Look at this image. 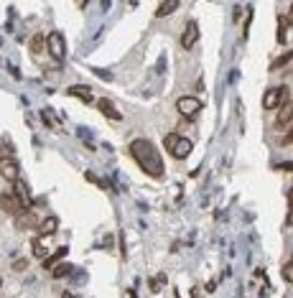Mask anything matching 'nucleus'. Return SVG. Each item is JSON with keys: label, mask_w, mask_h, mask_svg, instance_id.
<instances>
[{"label": "nucleus", "mask_w": 293, "mask_h": 298, "mask_svg": "<svg viewBox=\"0 0 293 298\" xmlns=\"http://www.w3.org/2000/svg\"><path fill=\"white\" fill-rule=\"evenodd\" d=\"M0 176L5 181H18V161L13 156H0Z\"/></svg>", "instance_id": "obj_4"}, {"label": "nucleus", "mask_w": 293, "mask_h": 298, "mask_svg": "<svg viewBox=\"0 0 293 298\" xmlns=\"http://www.w3.org/2000/svg\"><path fill=\"white\" fill-rule=\"evenodd\" d=\"M130 156L135 158V163L140 166L143 173H148L151 178H161L163 176V161H161L158 148L148 140V138H138L130 143Z\"/></svg>", "instance_id": "obj_1"}, {"label": "nucleus", "mask_w": 293, "mask_h": 298, "mask_svg": "<svg viewBox=\"0 0 293 298\" xmlns=\"http://www.w3.org/2000/svg\"><path fill=\"white\" fill-rule=\"evenodd\" d=\"M283 278H286V283H291V280H293V265H291V263H286V265H283Z\"/></svg>", "instance_id": "obj_22"}, {"label": "nucleus", "mask_w": 293, "mask_h": 298, "mask_svg": "<svg viewBox=\"0 0 293 298\" xmlns=\"http://www.w3.org/2000/svg\"><path fill=\"white\" fill-rule=\"evenodd\" d=\"M51 273H54L56 280H59V278H64V275H69V273H71V263H59Z\"/></svg>", "instance_id": "obj_17"}, {"label": "nucleus", "mask_w": 293, "mask_h": 298, "mask_svg": "<svg viewBox=\"0 0 293 298\" xmlns=\"http://www.w3.org/2000/svg\"><path fill=\"white\" fill-rule=\"evenodd\" d=\"M43 43H46V38H43L41 33H36V36L31 38V51H33V54H41V49H43Z\"/></svg>", "instance_id": "obj_18"}, {"label": "nucleus", "mask_w": 293, "mask_h": 298, "mask_svg": "<svg viewBox=\"0 0 293 298\" xmlns=\"http://www.w3.org/2000/svg\"><path fill=\"white\" fill-rule=\"evenodd\" d=\"M62 298H74V296H71V293H64V296H62Z\"/></svg>", "instance_id": "obj_25"}, {"label": "nucleus", "mask_w": 293, "mask_h": 298, "mask_svg": "<svg viewBox=\"0 0 293 298\" xmlns=\"http://www.w3.org/2000/svg\"><path fill=\"white\" fill-rule=\"evenodd\" d=\"M196 41H199V26H196V21H189L181 33V49H186V51L194 49Z\"/></svg>", "instance_id": "obj_7"}, {"label": "nucleus", "mask_w": 293, "mask_h": 298, "mask_svg": "<svg viewBox=\"0 0 293 298\" xmlns=\"http://www.w3.org/2000/svg\"><path fill=\"white\" fill-rule=\"evenodd\" d=\"M69 95H71V97H79L82 102H87V105H92V102H95L92 89H90V87H84V84H74V87H69Z\"/></svg>", "instance_id": "obj_11"}, {"label": "nucleus", "mask_w": 293, "mask_h": 298, "mask_svg": "<svg viewBox=\"0 0 293 298\" xmlns=\"http://www.w3.org/2000/svg\"><path fill=\"white\" fill-rule=\"evenodd\" d=\"M97 107H99V112L105 115L107 120H112V123H117V120H123V115H120V112L115 110V105H112L110 99H99V102H97Z\"/></svg>", "instance_id": "obj_10"}, {"label": "nucleus", "mask_w": 293, "mask_h": 298, "mask_svg": "<svg viewBox=\"0 0 293 298\" xmlns=\"http://www.w3.org/2000/svg\"><path fill=\"white\" fill-rule=\"evenodd\" d=\"M46 49H49V54H51L54 59H64V54H66V43H64V36L59 33V31L49 33V38H46Z\"/></svg>", "instance_id": "obj_5"}, {"label": "nucleus", "mask_w": 293, "mask_h": 298, "mask_svg": "<svg viewBox=\"0 0 293 298\" xmlns=\"http://www.w3.org/2000/svg\"><path fill=\"white\" fill-rule=\"evenodd\" d=\"M0 283H3V278H0Z\"/></svg>", "instance_id": "obj_26"}, {"label": "nucleus", "mask_w": 293, "mask_h": 298, "mask_svg": "<svg viewBox=\"0 0 293 298\" xmlns=\"http://www.w3.org/2000/svg\"><path fill=\"white\" fill-rule=\"evenodd\" d=\"M0 209H3L5 214H13V217H18L21 212H28V209H23V206L13 199V194L10 191H3L0 194Z\"/></svg>", "instance_id": "obj_8"}, {"label": "nucleus", "mask_w": 293, "mask_h": 298, "mask_svg": "<svg viewBox=\"0 0 293 298\" xmlns=\"http://www.w3.org/2000/svg\"><path fill=\"white\" fill-rule=\"evenodd\" d=\"M281 105V97H278V89H268L265 97H262V110H275Z\"/></svg>", "instance_id": "obj_13"}, {"label": "nucleus", "mask_w": 293, "mask_h": 298, "mask_svg": "<svg viewBox=\"0 0 293 298\" xmlns=\"http://www.w3.org/2000/svg\"><path fill=\"white\" fill-rule=\"evenodd\" d=\"M16 227H18V230H36V227H38V217L31 214V212H21V214L16 217Z\"/></svg>", "instance_id": "obj_9"}, {"label": "nucleus", "mask_w": 293, "mask_h": 298, "mask_svg": "<svg viewBox=\"0 0 293 298\" xmlns=\"http://www.w3.org/2000/svg\"><path fill=\"white\" fill-rule=\"evenodd\" d=\"M64 255H66V247H62L59 252H54L51 258H46V263H43V267H46V270H54V267L59 265V260H62Z\"/></svg>", "instance_id": "obj_16"}, {"label": "nucleus", "mask_w": 293, "mask_h": 298, "mask_svg": "<svg viewBox=\"0 0 293 298\" xmlns=\"http://www.w3.org/2000/svg\"><path fill=\"white\" fill-rule=\"evenodd\" d=\"M10 267H13V270H16V273H18V270H26V267H28V260H26V258H18V260L13 263Z\"/></svg>", "instance_id": "obj_21"}, {"label": "nucleus", "mask_w": 293, "mask_h": 298, "mask_svg": "<svg viewBox=\"0 0 293 298\" xmlns=\"http://www.w3.org/2000/svg\"><path fill=\"white\" fill-rule=\"evenodd\" d=\"M163 283H166V275H156V278L151 280V291H153V293H158V291H161V286H163Z\"/></svg>", "instance_id": "obj_19"}, {"label": "nucleus", "mask_w": 293, "mask_h": 298, "mask_svg": "<svg viewBox=\"0 0 293 298\" xmlns=\"http://www.w3.org/2000/svg\"><path fill=\"white\" fill-rule=\"evenodd\" d=\"M125 298H135V293L133 291H125Z\"/></svg>", "instance_id": "obj_24"}, {"label": "nucleus", "mask_w": 293, "mask_h": 298, "mask_svg": "<svg viewBox=\"0 0 293 298\" xmlns=\"http://www.w3.org/2000/svg\"><path fill=\"white\" fill-rule=\"evenodd\" d=\"M176 110H179L186 120H192V117L201 110V99L199 97H181V99H176Z\"/></svg>", "instance_id": "obj_3"}, {"label": "nucleus", "mask_w": 293, "mask_h": 298, "mask_svg": "<svg viewBox=\"0 0 293 298\" xmlns=\"http://www.w3.org/2000/svg\"><path fill=\"white\" fill-rule=\"evenodd\" d=\"M36 230H38V234H41V237H49V234H54V232L59 230V219H56V217H46V219H41Z\"/></svg>", "instance_id": "obj_12"}, {"label": "nucleus", "mask_w": 293, "mask_h": 298, "mask_svg": "<svg viewBox=\"0 0 293 298\" xmlns=\"http://www.w3.org/2000/svg\"><path fill=\"white\" fill-rule=\"evenodd\" d=\"M10 194H13V199H16L23 209H31V206H33V197H31V191L26 189L23 181H13V191Z\"/></svg>", "instance_id": "obj_6"}, {"label": "nucleus", "mask_w": 293, "mask_h": 298, "mask_svg": "<svg viewBox=\"0 0 293 298\" xmlns=\"http://www.w3.org/2000/svg\"><path fill=\"white\" fill-rule=\"evenodd\" d=\"M33 255H36V258H46V247H43L38 240L33 242Z\"/></svg>", "instance_id": "obj_20"}, {"label": "nucleus", "mask_w": 293, "mask_h": 298, "mask_svg": "<svg viewBox=\"0 0 293 298\" xmlns=\"http://www.w3.org/2000/svg\"><path fill=\"white\" fill-rule=\"evenodd\" d=\"M179 0H168V3H161L158 5V10H156V16L158 18H166V16H171V13H176V10H179Z\"/></svg>", "instance_id": "obj_14"}, {"label": "nucleus", "mask_w": 293, "mask_h": 298, "mask_svg": "<svg viewBox=\"0 0 293 298\" xmlns=\"http://www.w3.org/2000/svg\"><path fill=\"white\" fill-rule=\"evenodd\" d=\"M275 128L281 130V128H291V102L288 105H283L281 115H278V120H275Z\"/></svg>", "instance_id": "obj_15"}, {"label": "nucleus", "mask_w": 293, "mask_h": 298, "mask_svg": "<svg viewBox=\"0 0 293 298\" xmlns=\"http://www.w3.org/2000/svg\"><path fill=\"white\" fill-rule=\"evenodd\" d=\"M163 145L173 158H186L189 153H192V140H189L186 135H181V132H168V135L163 138Z\"/></svg>", "instance_id": "obj_2"}, {"label": "nucleus", "mask_w": 293, "mask_h": 298, "mask_svg": "<svg viewBox=\"0 0 293 298\" xmlns=\"http://www.w3.org/2000/svg\"><path fill=\"white\" fill-rule=\"evenodd\" d=\"M43 117H46V125H51V128L56 125V123H54V115H51V110H43Z\"/></svg>", "instance_id": "obj_23"}]
</instances>
